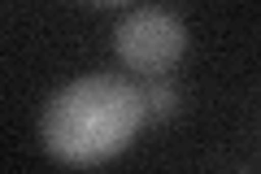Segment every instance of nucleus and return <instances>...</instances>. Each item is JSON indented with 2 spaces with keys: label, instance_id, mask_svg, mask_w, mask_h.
<instances>
[{
  "label": "nucleus",
  "instance_id": "nucleus-1",
  "mask_svg": "<svg viewBox=\"0 0 261 174\" xmlns=\"http://www.w3.org/2000/svg\"><path fill=\"white\" fill-rule=\"evenodd\" d=\"M148 122L144 87L122 74H83L44 105L39 139L61 165H105L126 153Z\"/></svg>",
  "mask_w": 261,
  "mask_h": 174
},
{
  "label": "nucleus",
  "instance_id": "nucleus-3",
  "mask_svg": "<svg viewBox=\"0 0 261 174\" xmlns=\"http://www.w3.org/2000/svg\"><path fill=\"white\" fill-rule=\"evenodd\" d=\"M144 101H148V113H152V118H170V113H174V105H178V92L170 87L166 79H157L148 92H144Z\"/></svg>",
  "mask_w": 261,
  "mask_h": 174
},
{
  "label": "nucleus",
  "instance_id": "nucleus-2",
  "mask_svg": "<svg viewBox=\"0 0 261 174\" xmlns=\"http://www.w3.org/2000/svg\"><path fill=\"white\" fill-rule=\"evenodd\" d=\"M113 53L126 70L166 79V70H174L178 57L187 53V27L174 9L140 5L113 27Z\"/></svg>",
  "mask_w": 261,
  "mask_h": 174
}]
</instances>
